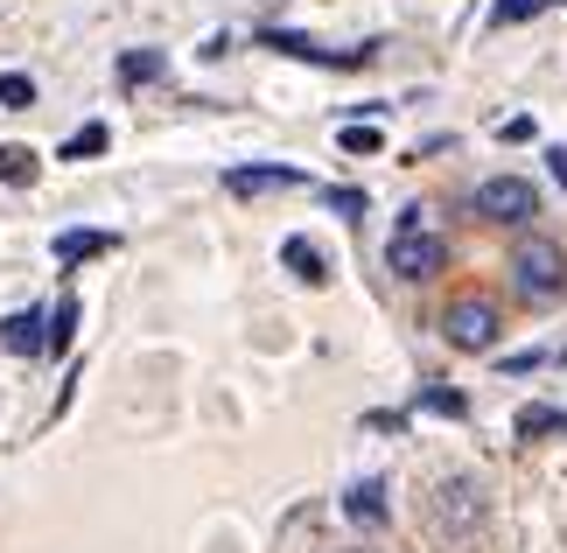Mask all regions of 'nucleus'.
Here are the masks:
<instances>
[{"mask_svg":"<svg viewBox=\"0 0 567 553\" xmlns=\"http://www.w3.org/2000/svg\"><path fill=\"white\" fill-rule=\"evenodd\" d=\"M512 280H518V295L526 301H560L567 295V253L554 246V238H533V246H518V259H512Z\"/></svg>","mask_w":567,"mask_h":553,"instance_id":"nucleus-2","label":"nucleus"},{"mask_svg":"<svg viewBox=\"0 0 567 553\" xmlns=\"http://www.w3.org/2000/svg\"><path fill=\"white\" fill-rule=\"evenodd\" d=\"M434 525H442L449 540H470L476 525H484V491H476L470 477H449L442 491H434Z\"/></svg>","mask_w":567,"mask_h":553,"instance_id":"nucleus-3","label":"nucleus"},{"mask_svg":"<svg viewBox=\"0 0 567 553\" xmlns=\"http://www.w3.org/2000/svg\"><path fill=\"white\" fill-rule=\"evenodd\" d=\"M0 105H8V113H21V105H35V78L8 71V78H0Z\"/></svg>","mask_w":567,"mask_h":553,"instance_id":"nucleus-18","label":"nucleus"},{"mask_svg":"<svg viewBox=\"0 0 567 553\" xmlns=\"http://www.w3.org/2000/svg\"><path fill=\"white\" fill-rule=\"evenodd\" d=\"M0 183L29 190L35 183V147H0Z\"/></svg>","mask_w":567,"mask_h":553,"instance_id":"nucleus-16","label":"nucleus"},{"mask_svg":"<svg viewBox=\"0 0 567 553\" xmlns=\"http://www.w3.org/2000/svg\"><path fill=\"white\" fill-rule=\"evenodd\" d=\"M547 162H554V183L567 190V147H554V154H547Z\"/></svg>","mask_w":567,"mask_h":553,"instance_id":"nucleus-21","label":"nucleus"},{"mask_svg":"<svg viewBox=\"0 0 567 553\" xmlns=\"http://www.w3.org/2000/svg\"><path fill=\"white\" fill-rule=\"evenodd\" d=\"M105 141H113V134H105V126L92 120V126H78V134L56 147V162H84V154H105Z\"/></svg>","mask_w":567,"mask_h":553,"instance_id":"nucleus-15","label":"nucleus"},{"mask_svg":"<svg viewBox=\"0 0 567 553\" xmlns=\"http://www.w3.org/2000/svg\"><path fill=\"white\" fill-rule=\"evenodd\" d=\"M99 253H113V232H63L56 238V267H84Z\"/></svg>","mask_w":567,"mask_h":553,"instance_id":"nucleus-8","label":"nucleus"},{"mask_svg":"<svg viewBox=\"0 0 567 553\" xmlns=\"http://www.w3.org/2000/svg\"><path fill=\"white\" fill-rule=\"evenodd\" d=\"M343 512H351L358 525H385V483H379V477L351 483V498H343Z\"/></svg>","mask_w":567,"mask_h":553,"instance_id":"nucleus-9","label":"nucleus"},{"mask_svg":"<svg viewBox=\"0 0 567 553\" xmlns=\"http://www.w3.org/2000/svg\"><path fill=\"white\" fill-rule=\"evenodd\" d=\"M476 217L518 225V217H539V196H533V183H518V175H491V183L476 190Z\"/></svg>","mask_w":567,"mask_h":553,"instance_id":"nucleus-5","label":"nucleus"},{"mask_svg":"<svg viewBox=\"0 0 567 553\" xmlns=\"http://www.w3.org/2000/svg\"><path fill=\"white\" fill-rule=\"evenodd\" d=\"M301 183H309V175L288 168V162H252V168H231L225 175L231 196H274V190H301Z\"/></svg>","mask_w":567,"mask_h":553,"instance_id":"nucleus-7","label":"nucleus"},{"mask_svg":"<svg viewBox=\"0 0 567 553\" xmlns=\"http://www.w3.org/2000/svg\"><path fill=\"white\" fill-rule=\"evenodd\" d=\"M337 141H343V154H379V147H385V141H379V126H343Z\"/></svg>","mask_w":567,"mask_h":553,"instance_id":"nucleus-19","label":"nucleus"},{"mask_svg":"<svg viewBox=\"0 0 567 553\" xmlns=\"http://www.w3.org/2000/svg\"><path fill=\"white\" fill-rule=\"evenodd\" d=\"M71 329H78V301L71 295L56 308H42V350H71Z\"/></svg>","mask_w":567,"mask_h":553,"instance_id":"nucleus-12","label":"nucleus"},{"mask_svg":"<svg viewBox=\"0 0 567 553\" xmlns=\"http://www.w3.org/2000/svg\"><path fill=\"white\" fill-rule=\"evenodd\" d=\"M385 267L400 274V280H434V274L449 267V246L421 225V211L400 217V232H392V246H385Z\"/></svg>","mask_w":567,"mask_h":553,"instance_id":"nucleus-1","label":"nucleus"},{"mask_svg":"<svg viewBox=\"0 0 567 553\" xmlns=\"http://www.w3.org/2000/svg\"><path fill=\"white\" fill-rule=\"evenodd\" d=\"M518 434H526V441H539V434H567V413H560V407H526V413H518Z\"/></svg>","mask_w":567,"mask_h":553,"instance_id":"nucleus-17","label":"nucleus"},{"mask_svg":"<svg viewBox=\"0 0 567 553\" xmlns=\"http://www.w3.org/2000/svg\"><path fill=\"white\" fill-rule=\"evenodd\" d=\"M162 71H168L162 50H126V57H120V84H155Z\"/></svg>","mask_w":567,"mask_h":553,"instance_id":"nucleus-13","label":"nucleus"},{"mask_svg":"<svg viewBox=\"0 0 567 553\" xmlns=\"http://www.w3.org/2000/svg\"><path fill=\"white\" fill-rule=\"evenodd\" d=\"M330 211H343V217H358V211H364V190H330Z\"/></svg>","mask_w":567,"mask_h":553,"instance_id":"nucleus-20","label":"nucleus"},{"mask_svg":"<svg viewBox=\"0 0 567 553\" xmlns=\"http://www.w3.org/2000/svg\"><path fill=\"white\" fill-rule=\"evenodd\" d=\"M442 329H449L455 350H491V344H497V308H491L484 295H463V301H449Z\"/></svg>","mask_w":567,"mask_h":553,"instance_id":"nucleus-4","label":"nucleus"},{"mask_svg":"<svg viewBox=\"0 0 567 553\" xmlns=\"http://www.w3.org/2000/svg\"><path fill=\"white\" fill-rule=\"evenodd\" d=\"M0 344H8V350H21V358H35V350H42V316H35V308H21V316H8V322H0Z\"/></svg>","mask_w":567,"mask_h":553,"instance_id":"nucleus-10","label":"nucleus"},{"mask_svg":"<svg viewBox=\"0 0 567 553\" xmlns=\"http://www.w3.org/2000/svg\"><path fill=\"white\" fill-rule=\"evenodd\" d=\"M259 50H280V57H301V63H330V71H358V63H372L379 42H364V50H322L309 35H288V29H267L259 35Z\"/></svg>","mask_w":567,"mask_h":553,"instance_id":"nucleus-6","label":"nucleus"},{"mask_svg":"<svg viewBox=\"0 0 567 553\" xmlns=\"http://www.w3.org/2000/svg\"><path fill=\"white\" fill-rule=\"evenodd\" d=\"M280 259H288V267L309 280V287L330 280V259H322V246H309V238H288V246H280Z\"/></svg>","mask_w":567,"mask_h":553,"instance_id":"nucleus-11","label":"nucleus"},{"mask_svg":"<svg viewBox=\"0 0 567 553\" xmlns=\"http://www.w3.org/2000/svg\"><path fill=\"white\" fill-rule=\"evenodd\" d=\"M547 8H567V0H497L491 21H497V29H518V21H533V14H547Z\"/></svg>","mask_w":567,"mask_h":553,"instance_id":"nucleus-14","label":"nucleus"}]
</instances>
